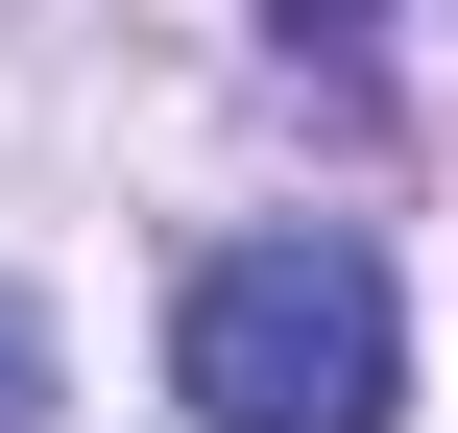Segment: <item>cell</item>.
<instances>
[{"label": "cell", "mask_w": 458, "mask_h": 433, "mask_svg": "<svg viewBox=\"0 0 458 433\" xmlns=\"http://www.w3.org/2000/svg\"><path fill=\"white\" fill-rule=\"evenodd\" d=\"M169 386H193V433H386V386H411L386 241H338V217L217 241V265H193V313H169Z\"/></svg>", "instance_id": "cell-1"}, {"label": "cell", "mask_w": 458, "mask_h": 433, "mask_svg": "<svg viewBox=\"0 0 458 433\" xmlns=\"http://www.w3.org/2000/svg\"><path fill=\"white\" fill-rule=\"evenodd\" d=\"M0 433H48V313L0 289Z\"/></svg>", "instance_id": "cell-2"}]
</instances>
